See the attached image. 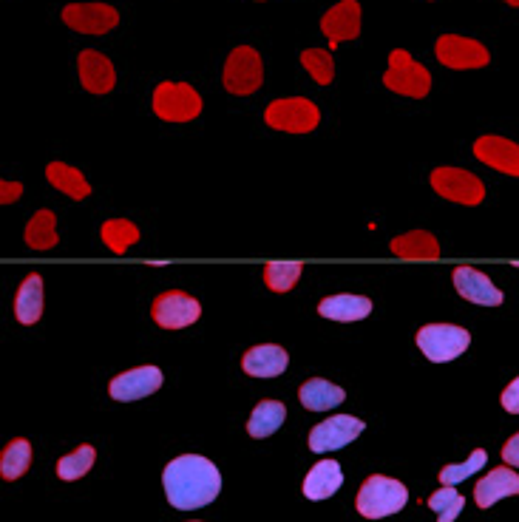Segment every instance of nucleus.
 Listing matches in <instances>:
<instances>
[{
    "label": "nucleus",
    "mask_w": 519,
    "mask_h": 522,
    "mask_svg": "<svg viewBox=\"0 0 519 522\" xmlns=\"http://www.w3.org/2000/svg\"><path fill=\"white\" fill-rule=\"evenodd\" d=\"M165 483V494L171 500L173 508L179 511H193L210 505L219 491H222V474L210 463L208 457L199 454H182L165 466L162 474Z\"/></svg>",
    "instance_id": "f257e3e1"
},
{
    "label": "nucleus",
    "mask_w": 519,
    "mask_h": 522,
    "mask_svg": "<svg viewBox=\"0 0 519 522\" xmlns=\"http://www.w3.org/2000/svg\"><path fill=\"white\" fill-rule=\"evenodd\" d=\"M409 503V491L400 480L383 477V474H372L366 477L364 486L358 491L355 508L361 511L366 520H381V517H392L398 514L403 505Z\"/></svg>",
    "instance_id": "f03ea898"
},
{
    "label": "nucleus",
    "mask_w": 519,
    "mask_h": 522,
    "mask_svg": "<svg viewBox=\"0 0 519 522\" xmlns=\"http://www.w3.org/2000/svg\"><path fill=\"white\" fill-rule=\"evenodd\" d=\"M383 86L403 97L423 100L432 91V74L426 66H420L415 57L403 49H395L389 54V69L383 74Z\"/></svg>",
    "instance_id": "7ed1b4c3"
},
{
    "label": "nucleus",
    "mask_w": 519,
    "mask_h": 522,
    "mask_svg": "<svg viewBox=\"0 0 519 522\" xmlns=\"http://www.w3.org/2000/svg\"><path fill=\"white\" fill-rule=\"evenodd\" d=\"M264 122L276 131H287V134H310L321 122V111L307 97H287V100H276V103L267 105Z\"/></svg>",
    "instance_id": "20e7f679"
},
{
    "label": "nucleus",
    "mask_w": 519,
    "mask_h": 522,
    "mask_svg": "<svg viewBox=\"0 0 519 522\" xmlns=\"http://www.w3.org/2000/svg\"><path fill=\"white\" fill-rule=\"evenodd\" d=\"M468 344H471L468 330L454 327V324H426L417 332V347L434 364H446V361L460 358Z\"/></svg>",
    "instance_id": "39448f33"
},
{
    "label": "nucleus",
    "mask_w": 519,
    "mask_h": 522,
    "mask_svg": "<svg viewBox=\"0 0 519 522\" xmlns=\"http://www.w3.org/2000/svg\"><path fill=\"white\" fill-rule=\"evenodd\" d=\"M154 114L165 122H191L202 114V97L188 83H159L154 91Z\"/></svg>",
    "instance_id": "423d86ee"
},
{
    "label": "nucleus",
    "mask_w": 519,
    "mask_h": 522,
    "mask_svg": "<svg viewBox=\"0 0 519 522\" xmlns=\"http://www.w3.org/2000/svg\"><path fill=\"white\" fill-rule=\"evenodd\" d=\"M222 83L230 94L236 97H247V94H256L264 83V66H261V57L256 49L250 46H239L233 49L225 63V74H222Z\"/></svg>",
    "instance_id": "0eeeda50"
},
{
    "label": "nucleus",
    "mask_w": 519,
    "mask_h": 522,
    "mask_svg": "<svg viewBox=\"0 0 519 522\" xmlns=\"http://www.w3.org/2000/svg\"><path fill=\"white\" fill-rule=\"evenodd\" d=\"M434 54L437 60L454 71H468V69H483L491 63V54L485 49L480 40H471V37L460 35H443L434 43Z\"/></svg>",
    "instance_id": "6e6552de"
},
{
    "label": "nucleus",
    "mask_w": 519,
    "mask_h": 522,
    "mask_svg": "<svg viewBox=\"0 0 519 522\" xmlns=\"http://www.w3.org/2000/svg\"><path fill=\"white\" fill-rule=\"evenodd\" d=\"M432 188L443 199L457 202V205H480L485 199V185L474 174H468L463 168H437L432 171Z\"/></svg>",
    "instance_id": "1a4fd4ad"
},
{
    "label": "nucleus",
    "mask_w": 519,
    "mask_h": 522,
    "mask_svg": "<svg viewBox=\"0 0 519 522\" xmlns=\"http://www.w3.org/2000/svg\"><path fill=\"white\" fill-rule=\"evenodd\" d=\"M151 315H154V321L162 330H182V327H191V324L199 321L202 307L188 293L168 290V293H162V296L156 298L154 307H151Z\"/></svg>",
    "instance_id": "9d476101"
},
{
    "label": "nucleus",
    "mask_w": 519,
    "mask_h": 522,
    "mask_svg": "<svg viewBox=\"0 0 519 522\" xmlns=\"http://www.w3.org/2000/svg\"><path fill=\"white\" fill-rule=\"evenodd\" d=\"M63 23L80 35H105L120 23V12L108 3H69Z\"/></svg>",
    "instance_id": "9b49d317"
},
{
    "label": "nucleus",
    "mask_w": 519,
    "mask_h": 522,
    "mask_svg": "<svg viewBox=\"0 0 519 522\" xmlns=\"http://www.w3.org/2000/svg\"><path fill=\"white\" fill-rule=\"evenodd\" d=\"M361 432H364V420L352 418V415L321 420L310 432V449L312 452H335V449L349 446Z\"/></svg>",
    "instance_id": "f8f14e48"
},
{
    "label": "nucleus",
    "mask_w": 519,
    "mask_h": 522,
    "mask_svg": "<svg viewBox=\"0 0 519 522\" xmlns=\"http://www.w3.org/2000/svg\"><path fill=\"white\" fill-rule=\"evenodd\" d=\"M159 386H162V372L156 366H137L108 383V395L122 403L142 401V398L154 395Z\"/></svg>",
    "instance_id": "ddd939ff"
},
{
    "label": "nucleus",
    "mask_w": 519,
    "mask_h": 522,
    "mask_svg": "<svg viewBox=\"0 0 519 522\" xmlns=\"http://www.w3.org/2000/svg\"><path fill=\"white\" fill-rule=\"evenodd\" d=\"M321 32L329 37L332 46L355 40L361 35V3L358 0H341L321 18Z\"/></svg>",
    "instance_id": "4468645a"
},
{
    "label": "nucleus",
    "mask_w": 519,
    "mask_h": 522,
    "mask_svg": "<svg viewBox=\"0 0 519 522\" xmlns=\"http://www.w3.org/2000/svg\"><path fill=\"white\" fill-rule=\"evenodd\" d=\"M454 287L466 301L483 304V307H500L502 298H505L500 287L474 267H457L454 270Z\"/></svg>",
    "instance_id": "2eb2a0df"
},
{
    "label": "nucleus",
    "mask_w": 519,
    "mask_h": 522,
    "mask_svg": "<svg viewBox=\"0 0 519 522\" xmlns=\"http://www.w3.org/2000/svg\"><path fill=\"white\" fill-rule=\"evenodd\" d=\"M474 157L483 165L502 171L508 176H519V145L517 142L505 140V137H480L474 142Z\"/></svg>",
    "instance_id": "dca6fc26"
},
{
    "label": "nucleus",
    "mask_w": 519,
    "mask_h": 522,
    "mask_svg": "<svg viewBox=\"0 0 519 522\" xmlns=\"http://www.w3.org/2000/svg\"><path fill=\"white\" fill-rule=\"evenodd\" d=\"M77 71H80V83L91 94H108L117 86V71L111 66V60L105 54L86 49L77 57Z\"/></svg>",
    "instance_id": "f3484780"
},
{
    "label": "nucleus",
    "mask_w": 519,
    "mask_h": 522,
    "mask_svg": "<svg viewBox=\"0 0 519 522\" xmlns=\"http://www.w3.org/2000/svg\"><path fill=\"white\" fill-rule=\"evenodd\" d=\"M519 494V474L508 466L488 471L483 480L474 486V503L480 508H491L497 505L502 497H514Z\"/></svg>",
    "instance_id": "a211bd4d"
},
{
    "label": "nucleus",
    "mask_w": 519,
    "mask_h": 522,
    "mask_svg": "<svg viewBox=\"0 0 519 522\" xmlns=\"http://www.w3.org/2000/svg\"><path fill=\"white\" fill-rule=\"evenodd\" d=\"M290 364V355L278 344H261L244 352L242 369L253 378H278Z\"/></svg>",
    "instance_id": "6ab92c4d"
},
{
    "label": "nucleus",
    "mask_w": 519,
    "mask_h": 522,
    "mask_svg": "<svg viewBox=\"0 0 519 522\" xmlns=\"http://www.w3.org/2000/svg\"><path fill=\"white\" fill-rule=\"evenodd\" d=\"M344 486V471L335 460H321L304 480V497L307 500H327Z\"/></svg>",
    "instance_id": "aec40b11"
},
{
    "label": "nucleus",
    "mask_w": 519,
    "mask_h": 522,
    "mask_svg": "<svg viewBox=\"0 0 519 522\" xmlns=\"http://www.w3.org/2000/svg\"><path fill=\"white\" fill-rule=\"evenodd\" d=\"M43 279L37 273H29L23 284H20L18 296H15V315H18L20 324H37L40 315H43Z\"/></svg>",
    "instance_id": "412c9836"
},
{
    "label": "nucleus",
    "mask_w": 519,
    "mask_h": 522,
    "mask_svg": "<svg viewBox=\"0 0 519 522\" xmlns=\"http://www.w3.org/2000/svg\"><path fill=\"white\" fill-rule=\"evenodd\" d=\"M318 313L324 315V318H332V321H361V318L372 313V301L364 296L341 293V296L324 298L318 304Z\"/></svg>",
    "instance_id": "4be33fe9"
},
{
    "label": "nucleus",
    "mask_w": 519,
    "mask_h": 522,
    "mask_svg": "<svg viewBox=\"0 0 519 522\" xmlns=\"http://www.w3.org/2000/svg\"><path fill=\"white\" fill-rule=\"evenodd\" d=\"M298 398H301V403H304L310 412H324V409H332V406L346 401L344 389L335 386V383L324 381V378H312V381L304 383V386L298 389Z\"/></svg>",
    "instance_id": "5701e85b"
},
{
    "label": "nucleus",
    "mask_w": 519,
    "mask_h": 522,
    "mask_svg": "<svg viewBox=\"0 0 519 522\" xmlns=\"http://www.w3.org/2000/svg\"><path fill=\"white\" fill-rule=\"evenodd\" d=\"M392 253L400 259H437L440 256V242L426 230H412L392 239Z\"/></svg>",
    "instance_id": "b1692460"
},
{
    "label": "nucleus",
    "mask_w": 519,
    "mask_h": 522,
    "mask_svg": "<svg viewBox=\"0 0 519 522\" xmlns=\"http://www.w3.org/2000/svg\"><path fill=\"white\" fill-rule=\"evenodd\" d=\"M46 179L52 182V188H57L60 193H66L71 199H86L91 193V185L88 179L77 168H71L66 162H52L46 168Z\"/></svg>",
    "instance_id": "393cba45"
},
{
    "label": "nucleus",
    "mask_w": 519,
    "mask_h": 522,
    "mask_svg": "<svg viewBox=\"0 0 519 522\" xmlns=\"http://www.w3.org/2000/svg\"><path fill=\"white\" fill-rule=\"evenodd\" d=\"M287 420V406L281 401H261L253 415L247 420V432L250 437H270L281 429V423Z\"/></svg>",
    "instance_id": "a878e982"
},
{
    "label": "nucleus",
    "mask_w": 519,
    "mask_h": 522,
    "mask_svg": "<svg viewBox=\"0 0 519 522\" xmlns=\"http://www.w3.org/2000/svg\"><path fill=\"white\" fill-rule=\"evenodd\" d=\"M32 466V446H29V440H12L3 454H0V474H3V480H18L23 477L26 471Z\"/></svg>",
    "instance_id": "bb28decb"
},
{
    "label": "nucleus",
    "mask_w": 519,
    "mask_h": 522,
    "mask_svg": "<svg viewBox=\"0 0 519 522\" xmlns=\"http://www.w3.org/2000/svg\"><path fill=\"white\" fill-rule=\"evenodd\" d=\"M26 244L32 250H52L57 244V230H54L52 210H37L32 222L26 225Z\"/></svg>",
    "instance_id": "cd10ccee"
},
{
    "label": "nucleus",
    "mask_w": 519,
    "mask_h": 522,
    "mask_svg": "<svg viewBox=\"0 0 519 522\" xmlns=\"http://www.w3.org/2000/svg\"><path fill=\"white\" fill-rule=\"evenodd\" d=\"M304 267L298 261H270L264 267V284L273 290V293H287L293 290L295 281L301 279Z\"/></svg>",
    "instance_id": "c85d7f7f"
},
{
    "label": "nucleus",
    "mask_w": 519,
    "mask_h": 522,
    "mask_svg": "<svg viewBox=\"0 0 519 522\" xmlns=\"http://www.w3.org/2000/svg\"><path fill=\"white\" fill-rule=\"evenodd\" d=\"M94 460H97L94 446H80V449H74V452L66 454V457H60V463H57V477H60V480H80V477H86L88 471H91Z\"/></svg>",
    "instance_id": "c756f323"
},
{
    "label": "nucleus",
    "mask_w": 519,
    "mask_h": 522,
    "mask_svg": "<svg viewBox=\"0 0 519 522\" xmlns=\"http://www.w3.org/2000/svg\"><path fill=\"white\" fill-rule=\"evenodd\" d=\"M139 239V227L128 219H111L103 225V242L111 247V253L122 256L131 244Z\"/></svg>",
    "instance_id": "7c9ffc66"
},
{
    "label": "nucleus",
    "mask_w": 519,
    "mask_h": 522,
    "mask_svg": "<svg viewBox=\"0 0 519 522\" xmlns=\"http://www.w3.org/2000/svg\"><path fill=\"white\" fill-rule=\"evenodd\" d=\"M429 508L437 511V522H454L460 517V511L466 508V497L457 488L443 486L429 497Z\"/></svg>",
    "instance_id": "2f4dec72"
},
{
    "label": "nucleus",
    "mask_w": 519,
    "mask_h": 522,
    "mask_svg": "<svg viewBox=\"0 0 519 522\" xmlns=\"http://www.w3.org/2000/svg\"><path fill=\"white\" fill-rule=\"evenodd\" d=\"M301 63L304 69L310 71V77L318 83V86H329L332 77H335V60L327 49H307L301 52Z\"/></svg>",
    "instance_id": "473e14b6"
},
{
    "label": "nucleus",
    "mask_w": 519,
    "mask_h": 522,
    "mask_svg": "<svg viewBox=\"0 0 519 522\" xmlns=\"http://www.w3.org/2000/svg\"><path fill=\"white\" fill-rule=\"evenodd\" d=\"M485 463H488V452H485V449H477V452L468 457L466 463H451V466H446V469L440 471V483L454 488L457 483H463L466 477L477 474Z\"/></svg>",
    "instance_id": "72a5a7b5"
},
{
    "label": "nucleus",
    "mask_w": 519,
    "mask_h": 522,
    "mask_svg": "<svg viewBox=\"0 0 519 522\" xmlns=\"http://www.w3.org/2000/svg\"><path fill=\"white\" fill-rule=\"evenodd\" d=\"M502 409L511 412V415H519V378L505 386V392H502Z\"/></svg>",
    "instance_id": "f704fd0d"
},
{
    "label": "nucleus",
    "mask_w": 519,
    "mask_h": 522,
    "mask_svg": "<svg viewBox=\"0 0 519 522\" xmlns=\"http://www.w3.org/2000/svg\"><path fill=\"white\" fill-rule=\"evenodd\" d=\"M20 196H23V185L20 182H0V202L3 205H12Z\"/></svg>",
    "instance_id": "c9c22d12"
},
{
    "label": "nucleus",
    "mask_w": 519,
    "mask_h": 522,
    "mask_svg": "<svg viewBox=\"0 0 519 522\" xmlns=\"http://www.w3.org/2000/svg\"><path fill=\"white\" fill-rule=\"evenodd\" d=\"M502 460H505L508 466H517L519 469V435H514L502 446Z\"/></svg>",
    "instance_id": "e433bc0d"
},
{
    "label": "nucleus",
    "mask_w": 519,
    "mask_h": 522,
    "mask_svg": "<svg viewBox=\"0 0 519 522\" xmlns=\"http://www.w3.org/2000/svg\"><path fill=\"white\" fill-rule=\"evenodd\" d=\"M505 3H511V6H519V0H505Z\"/></svg>",
    "instance_id": "4c0bfd02"
}]
</instances>
